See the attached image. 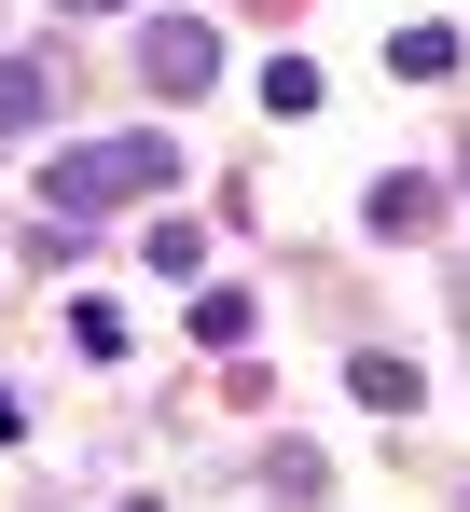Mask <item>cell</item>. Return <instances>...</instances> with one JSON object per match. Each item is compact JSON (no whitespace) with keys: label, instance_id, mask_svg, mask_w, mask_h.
<instances>
[{"label":"cell","instance_id":"obj_1","mask_svg":"<svg viewBox=\"0 0 470 512\" xmlns=\"http://www.w3.org/2000/svg\"><path fill=\"white\" fill-rule=\"evenodd\" d=\"M153 180H180V153L166 139H83V153H56V222H111L125 194H153Z\"/></svg>","mask_w":470,"mask_h":512},{"label":"cell","instance_id":"obj_2","mask_svg":"<svg viewBox=\"0 0 470 512\" xmlns=\"http://www.w3.org/2000/svg\"><path fill=\"white\" fill-rule=\"evenodd\" d=\"M139 70H153L166 97H208V70H222V28H208V14H153V28H139Z\"/></svg>","mask_w":470,"mask_h":512},{"label":"cell","instance_id":"obj_3","mask_svg":"<svg viewBox=\"0 0 470 512\" xmlns=\"http://www.w3.org/2000/svg\"><path fill=\"white\" fill-rule=\"evenodd\" d=\"M28 125H56V70L42 56H0V139H28Z\"/></svg>","mask_w":470,"mask_h":512},{"label":"cell","instance_id":"obj_4","mask_svg":"<svg viewBox=\"0 0 470 512\" xmlns=\"http://www.w3.org/2000/svg\"><path fill=\"white\" fill-rule=\"evenodd\" d=\"M388 56H401V70H415V84H457V28H401Z\"/></svg>","mask_w":470,"mask_h":512},{"label":"cell","instance_id":"obj_5","mask_svg":"<svg viewBox=\"0 0 470 512\" xmlns=\"http://www.w3.org/2000/svg\"><path fill=\"white\" fill-rule=\"evenodd\" d=\"M70 14H111V0H70Z\"/></svg>","mask_w":470,"mask_h":512}]
</instances>
